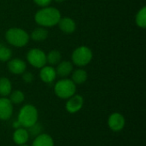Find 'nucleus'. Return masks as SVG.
<instances>
[{"label": "nucleus", "mask_w": 146, "mask_h": 146, "mask_svg": "<svg viewBox=\"0 0 146 146\" xmlns=\"http://www.w3.org/2000/svg\"><path fill=\"white\" fill-rule=\"evenodd\" d=\"M28 139H29L28 132L24 127L16 128V130L15 131V133L13 134V140L18 145H25L28 141Z\"/></svg>", "instance_id": "14"}, {"label": "nucleus", "mask_w": 146, "mask_h": 146, "mask_svg": "<svg viewBox=\"0 0 146 146\" xmlns=\"http://www.w3.org/2000/svg\"><path fill=\"white\" fill-rule=\"evenodd\" d=\"M59 28L65 33H73L75 29H76V23L75 21L69 18V17H64V18H62L60 19V21H58L57 23Z\"/></svg>", "instance_id": "12"}, {"label": "nucleus", "mask_w": 146, "mask_h": 146, "mask_svg": "<svg viewBox=\"0 0 146 146\" xmlns=\"http://www.w3.org/2000/svg\"><path fill=\"white\" fill-rule=\"evenodd\" d=\"M27 132H28V134L29 136H35L37 137L38 135H39L41 133V131H42V127L39 123L36 122L35 124H33V126H31L30 127L27 128Z\"/></svg>", "instance_id": "23"}, {"label": "nucleus", "mask_w": 146, "mask_h": 146, "mask_svg": "<svg viewBox=\"0 0 146 146\" xmlns=\"http://www.w3.org/2000/svg\"><path fill=\"white\" fill-rule=\"evenodd\" d=\"M92 50L85 45L76 48L72 54V62L79 67H84L90 63L92 59Z\"/></svg>", "instance_id": "5"}, {"label": "nucleus", "mask_w": 146, "mask_h": 146, "mask_svg": "<svg viewBox=\"0 0 146 146\" xmlns=\"http://www.w3.org/2000/svg\"><path fill=\"white\" fill-rule=\"evenodd\" d=\"M72 71H73V64L69 61L60 62L57 64V67L56 68V75H58L62 78L68 77L71 74Z\"/></svg>", "instance_id": "13"}, {"label": "nucleus", "mask_w": 146, "mask_h": 146, "mask_svg": "<svg viewBox=\"0 0 146 146\" xmlns=\"http://www.w3.org/2000/svg\"><path fill=\"white\" fill-rule=\"evenodd\" d=\"M52 0H33V2L38 5V6H41V7H47L50 5V3H51Z\"/></svg>", "instance_id": "25"}, {"label": "nucleus", "mask_w": 146, "mask_h": 146, "mask_svg": "<svg viewBox=\"0 0 146 146\" xmlns=\"http://www.w3.org/2000/svg\"><path fill=\"white\" fill-rule=\"evenodd\" d=\"M55 2H56V3H62V2H64L65 0H54Z\"/></svg>", "instance_id": "26"}, {"label": "nucleus", "mask_w": 146, "mask_h": 146, "mask_svg": "<svg viewBox=\"0 0 146 146\" xmlns=\"http://www.w3.org/2000/svg\"><path fill=\"white\" fill-rule=\"evenodd\" d=\"M61 60H62V55L56 50H50L46 55V62L50 65H57L61 62Z\"/></svg>", "instance_id": "19"}, {"label": "nucleus", "mask_w": 146, "mask_h": 146, "mask_svg": "<svg viewBox=\"0 0 146 146\" xmlns=\"http://www.w3.org/2000/svg\"><path fill=\"white\" fill-rule=\"evenodd\" d=\"M19 146H29V145H27L25 144V145H19Z\"/></svg>", "instance_id": "27"}, {"label": "nucleus", "mask_w": 146, "mask_h": 146, "mask_svg": "<svg viewBox=\"0 0 146 146\" xmlns=\"http://www.w3.org/2000/svg\"><path fill=\"white\" fill-rule=\"evenodd\" d=\"M24 98H25L24 93L21 91L17 90V91H15L12 93H10L9 100H10V102L12 104H21L24 101Z\"/></svg>", "instance_id": "21"}, {"label": "nucleus", "mask_w": 146, "mask_h": 146, "mask_svg": "<svg viewBox=\"0 0 146 146\" xmlns=\"http://www.w3.org/2000/svg\"><path fill=\"white\" fill-rule=\"evenodd\" d=\"M39 77L44 83H51L56 78V69L51 66H44L40 69Z\"/></svg>", "instance_id": "11"}, {"label": "nucleus", "mask_w": 146, "mask_h": 146, "mask_svg": "<svg viewBox=\"0 0 146 146\" xmlns=\"http://www.w3.org/2000/svg\"><path fill=\"white\" fill-rule=\"evenodd\" d=\"M135 21L136 24L139 27L141 28H145L146 27V7L144 6L142 7V9H140L139 10V12L136 15L135 17Z\"/></svg>", "instance_id": "20"}, {"label": "nucleus", "mask_w": 146, "mask_h": 146, "mask_svg": "<svg viewBox=\"0 0 146 146\" xmlns=\"http://www.w3.org/2000/svg\"><path fill=\"white\" fill-rule=\"evenodd\" d=\"M61 19L60 11L53 7H43L36 12L34 21L43 27H50L57 25Z\"/></svg>", "instance_id": "1"}, {"label": "nucleus", "mask_w": 146, "mask_h": 146, "mask_svg": "<svg viewBox=\"0 0 146 146\" xmlns=\"http://www.w3.org/2000/svg\"><path fill=\"white\" fill-rule=\"evenodd\" d=\"M22 79H23V80L26 82V83H31L33 80V79H34V77H33V74H32V73H30V72H27V73H23L22 74Z\"/></svg>", "instance_id": "24"}, {"label": "nucleus", "mask_w": 146, "mask_h": 146, "mask_svg": "<svg viewBox=\"0 0 146 146\" xmlns=\"http://www.w3.org/2000/svg\"><path fill=\"white\" fill-rule=\"evenodd\" d=\"M12 56V51L9 48L0 44V61L8 62Z\"/></svg>", "instance_id": "22"}, {"label": "nucleus", "mask_w": 146, "mask_h": 146, "mask_svg": "<svg viewBox=\"0 0 146 146\" xmlns=\"http://www.w3.org/2000/svg\"><path fill=\"white\" fill-rule=\"evenodd\" d=\"M54 92L58 98L68 99L75 94L76 85L72 81V80L62 79L56 83Z\"/></svg>", "instance_id": "4"}, {"label": "nucleus", "mask_w": 146, "mask_h": 146, "mask_svg": "<svg viewBox=\"0 0 146 146\" xmlns=\"http://www.w3.org/2000/svg\"><path fill=\"white\" fill-rule=\"evenodd\" d=\"M47 37H48V31L43 27L35 28L31 33L32 39L33 41H36V42L44 41L47 38Z\"/></svg>", "instance_id": "16"}, {"label": "nucleus", "mask_w": 146, "mask_h": 146, "mask_svg": "<svg viewBox=\"0 0 146 146\" xmlns=\"http://www.w3.org/2000/svg\"><path fill=\"white\" fill-rule=\"evenodd\" d=\"M12 85L8 78H0V95L2 97H7L11 93Z\"/></svg>", "instance_id": "18"}, {"label": "nucleus", "mask_w": 146, "mask_h": 146, "mask_svg": "<svg viewBox=\"0 0 146 146\" xmlns=\"http://www.w3.org/2000/svg\"><path fill=\"white\" fill-rule=\"evenodd\" d=\"M13 113L12 103L9 98H0V120H8Z\"/></svg>", "instance_id": "10"}, {"label": "nucleus", "mask_w": 146, "mask_h": 146, "mask_svg": "<svg viewBox=\"0 0 146 146\" xmlns=\"http://www.w3.org/2000/svg\"><path fill=\"white\" fill-rule=\"evenodd\" d=\"M7 42L15 47H23L29 41V34L23 29L18 27L9 28L5 33Z\"/></svg>", "instance_id": "3"}, {"label": "nucleus", "mask_w": 146, "mask_h": 146, "mask_svg": "<svg viewBox=\"0 0 146 146\" xmlns=\"http://www.w3.org/2000/svg\"><path fill=\"white\" fill-rule=\"evenodd\" d=\"M108 124L112 131L119 132L122 130L125 126V118L120 113H114L109 117Z\"/></svg>", "instance_id": "7"}, {"label": "nucleus", "mask_w": 146, "mask_h": 146, "mask_svg": "<svg viewBox=\"0 0 146 146\" xmlns=\"http://www.w3.org/2000/svg\"><path fill=\"white\" fill-rule=\"evenodd\" d=\"M27 62L34 68H41L46 64V54L39 49L34 48L30 50L27 54Z\"/></svg>", "instance_id": "6"}, {"label": "nucleus", "mask_w": 146, "mask_h": 146, "mask_svg": "<svg viewBox=\"0 0 146 146\" xmlns=\"http://www.w3.org/2000/svg\"><path fill=\"white\" fill-rule=\"evenodd\" d=\"M38 117L37 109L32 104H26L21 109L17 121L21 127L28 128L37 122Z\"/></svg>", "instance_id": "2"}, {"label": "nucleus", "mask_w": 146, "mask_h": 146, "mask_svg": "<svg viewBox=\"0 0 146 146\" xmlns=\"http://www.w3.org/2000/svg\"><path fill=\"white\" fill-rule=\"evenodd\" d=\"M27 68L26 62L19 58L9 60L8 62V69L14 74H22Z\"/></svg>", "instance_id": "9"}, {"label": "nucleus", "mask_w": 146, "mask_h": 146, "mask_svg": "<svg viewBox=\"0 0 146 146\" xmlns=\"http://www.w3.org/2000/svg\"><path fill=\"white\" fill-rule=\"evenodd\" d=\"M87 80V73L86 70L79 68L76 69L72 74V81L75 85H81Z\"/></svg>", "instance_id": "17"}, {"label": "nucleus", "mask_w": 146, "mask_h": 146, "mask_svg": "<svg viewBox=\"0 0 146 146\" xmlns=\"http://www.w3.org/2000/svg\"><path fill=\"white\" fill-rule=\"evenodd\" d=\"M84 104V99L80 95H74L71 98H68L67 104H66V109L67 110L71 113L74 114L81 110Z\"/></svg>", "instance_id": "8"}, {"label": "nucleus", "mask_w": 146, "mask_h": 146, "mask_svg": "<svg viewBox=\"0 0 146 146\" xmlns=\"http://www.w3.org/2000/svg\"><path fill=\"white\" fill-rule=\"evenodd\" d=\"M32 146H54V141L50 135L41 133L35 138Z\"/></svg>", "instance_id": "15"}]
</instances>
